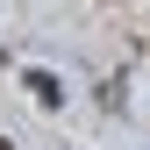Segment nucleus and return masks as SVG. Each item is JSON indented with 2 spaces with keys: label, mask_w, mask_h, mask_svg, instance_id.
Instances as JSON below:
<instances>
[{
  "label": "nucleus",
  "mask_w": 150,
  "mask_h": 150,
  "mask_svg": "<svg viewBox=\"0 0 150 150\" xmlns=\"http://www.w3.org/2000/svg\"><path fill=\"white\" fill-rule=\"evenodd\" d=\"M29 93H36L43 107H57V100H64V86H57V71H29Z\"/></svg>",
  "instance_id": "1"
},
{
  "label": "nucleus",
  "mask_w": 150,
  "mask_h": 150,
  "mask_svg": "<svg viewBox=\"0 0 150 150\" xmlns=\"http://www.w3.org/2000/svg\"><path fill=\"white\" fill-rule=\"evenodd\" d=\"M0 150H14V143H7V136H0Z\"/></svg>",
  "instance_id": "2"
}]
</instances>
